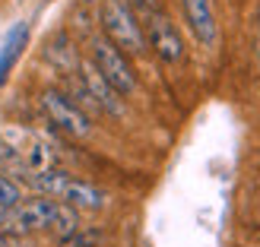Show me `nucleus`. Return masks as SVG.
Instances as JSON below:
<instances>
[{
  "label": "nucleus",
  "mask_w": 260,
  "mask_h": 247,
  "mask_svg": "<svg viewBox=\"0 0 260 247\" xmlns=\"http://www.w3.org/2000/svg\"><path fill=\"white\" fill-rule=\"evenodd\" d=\"M0 231L19 235V238L32 235V231H54L63 241L73 231H80V213L54 197L35 193V197H22L10 209H0Z\"/></svg>",
  "instance_id": "nucleus-1"
},
{
  "label": "nucleus",
  "mask_w": 260,
  "mask_h": 247,
  "mask_svg": "<svg viewBox=\"0 0 260 247\" xmlns=\"http://www.w3.org/2000/svg\"><path fill=\"white\" fill-rule=\"evenodd\" d=\"M99 22H102V35L114 42L124 54H146V32L137 16V10L127 0H102L99 7Z\"/></svg>",
  "instance_id": "nucleus-2"
},
{
  "label": "nucleus",
  "mask_w": 260,
  "mask_h": 247,
  "mask_svg": "<svg viewBox=\"0 0 260 247\" xmlns=\"http://www.w3.org/2000/svg\"><path fill=\"white\" fill-rule=\"evenodd\" d=\"M89 60L121 98L137 92V73L130 67V57L114 42H108L105 35H89Z\"/></svg>",
  "instance_id": "nucleus-3"
},
{
  "label": "nucleus",
  "mask_w": 260,
  "mask_h": 247,
  "mask_svg": "<svg viewBox=\"0 0 260 247\" xmlns=\"http://www.w3.org/2000/svg\"><path fill=\"white\" fill-rule=\"evenodd\" d=\"M38 105H42L45 118L54 124L60 133H67L73 139H86L92 133V118H89L63 89H45V92L38 95Z\"/></svg>",
  "instance_id": "nucleus-4"
},
{
  "label": "nucleus",
  "mask_w": 260,
  "mask_h": 247,
  "mask_svg": "<svg viewBox=\"0 0 260 247\" xmlns=\"http://www.w3.org/2000/svg\"><path fill=\"white\" fill-rule=\"evenodd\" d=\"M140 19H143V32H146V45L159 54V60L178 63L184 57V38H181L178 25L168 19V13L152 10V13H146V16H140Z\"/></svg>",
  "instance_id": "nucleus-5"
},
{
  "label": "nucleus",
  "mask_w": 260,
  "mask_h": 247,
  "mask_svg": "<svg viewBox=\"0 0 260 247\" xmlns=\"http://www.w3.org/2000/svg\"><path fill=\"white\" fill-rule=\"evenodd\" d=\"M76 76H80L83 89L89 92V98H92V105L99 108V114H108V118H121V114H124V98L114 92L111 83L92 67V60H80V67H76Z\"/></svg>",
  "instance_id": "nucleus-6"
},
{
  "label": "nucleus",
  "mask_w": 260,
  "mask_h": 247,
  "mask_svg": "<svg viewBox=\"0 0 260 247\" xmlns=\"http://www.w3.org/2000/svg\"><path fill=\"white\" fill-rule=\"evenodd\" d=\"M184 4V19L190 25V35L197 38L203 48H213L219 38V22H216V10L213 0H181Z\"/></svg>",
  "instance_id": "nucleus-7"
},
{
  "label": "nucleus",
  "mask_w": 260,
  "mask_h": 247,
  "mask_svg": "<svg viewBox=\"0 0 260 247\" xmlns=\"http://www.w3.org/2000/svg\"><path fill=\"white\" fill-rule=\"evenodd\" d=\"M57 200L67 203V206H73L76 213H80V209L99 213V209H105V206H108V193L102 190V187H95V184H89V181H80V178L70 174V181L57 193Z\"/></svg>",
  "instance_id": "nucleus-8"
},
{
  "label": "nucleus",
  "mask_w": 260,
  "mask_h": 247,
  "mask_svg": "<svg viewBox=\"0 0 260 247\" xmlns=\"http://www.w3.org/2000/svg\"><path fill=\"white\" fill-rule=\"evenodd\" d=\"M25 45H29V22H16V25L10 29L4 48H0V89H4V83L10 80L13 67L19 63Z\"/></svg>",
  "instance_id": "nucleus-9"
},
{
  "label": "nucleus",
  "mask_w": 260,
  "mask_h": 247,
  "mask_svg": "<svg viewBox=\"0 0 260 247\" xmlns=\"http://www.w3.org/2000/svg\"><path fill=\"white\" fill-rule=\"evenodd\" d=\"M42 57H45L54 70H60V73H73L76 67H80V60H76V48H73L70 35L63 32V29L48 38V45H45V51H42Z\"/></svg>",
  "instance_id": "nucleus-10"
},
{
  "label": "nucleus",
  "mask_w": 260,
  "mask_h": 247,
  "mask_svg": "<svg viewBox=\"0 0 260 247\" xmlns=\"http://www.w3.org/2000/svg\"><path fill=\"white\" fill-rule=\"evenodd\" d=\"M22 200V187L19 181H13L7 174H0V209H10V206H16Z\"/></svg>",
  "instance_id": "nucleus-11"
},
{
  "label": "nucleus",
  "mask_w": 260,
  "mask_h": 247,
  "mask_svg": "<svg viewBox=\"0 0 260 247\" xmlns=\"http://www.w3.org/2000/svg\"><path fill=\"white\" fill-rule=\"evenodd\" d=\"M127 4L137 10V16H146V13L159 10V0H127Z\"/></svg>",
  "instance_id": "nucleus-12"
},
{
  "label": "nucleus",
  "mask_w": 260,
  "mask_h": 247,
  "mask_svg": "<svg viewBox=\"0 0 260 247\" xmlns=\"http://www.w3.org/2000/svg\"><path fill=\"white\" fill-rule=\"evenodd\" d=\"M0 247H22V238H19V235H7V231H0Z\"/></svg>",
  "instance_id": "nucleus-13"
},
{
  "label": "nucleus",
  "mask_w": 260,
  "mask_h": 247,
  "mask_svg": "<svg viewBox=\"0 0 260 247\" xmlns=\"http://www.w3.org/2000/svg\"><path fill=\"white\" fill-rule=\"evenodd\" d=\"M257 57H260V38H257Z\"/></svg>",
  "instance_id": "nucleus-14"
}]
</instances>
